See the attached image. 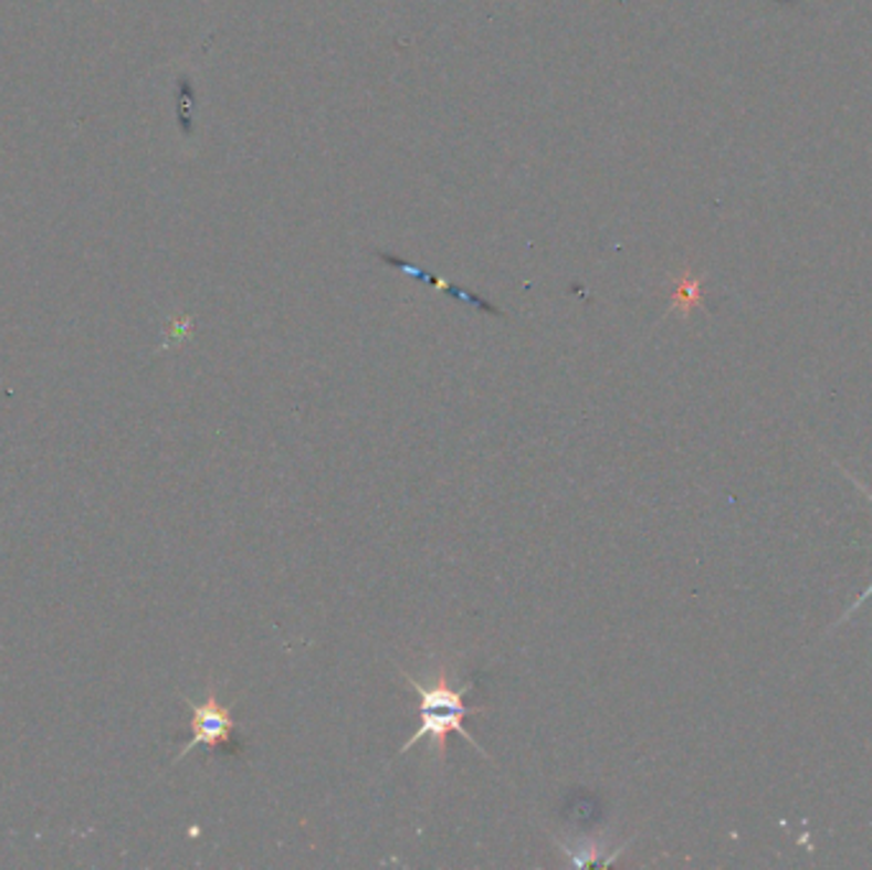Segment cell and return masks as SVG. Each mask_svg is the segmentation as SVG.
Returning <instances> with one entry per match:
<instances>
[{"mask_svg":"<svg viewBox=\"0 0 872 870\" xmlns=\"http://www.w3.org/2000/svg\"><path fill=\"white\" fill-rule=\"evenodd\" d=\"M401 674H403L406 682H409L411 690L417 692L419 715H421L419 731L403 743L401 753H409L413 745H417L419 741H423V737H431V741H434V745H437L439 764H444V761H446V735L460 733L464 741L472 745V748H477L485 756V751L480 748L475 737H472L462 727V720L467 717V715H480V712H487V707H467V704H464V694H467L472 686H475V682H467L464 686H460V690H456V686L450 684V674H446V667H439L437 682L429 684V686H423L421 682H417V679L406 674V671H401Z\"/></svg>","mask_w":872,"mask_h":870,"instance_id":"1","label":"cell"},{"mask_svg":"<svg viewBox=\"0 0 872 870\" xmlns=\"http://www.w3.org/2000/svg\"><path fill=\"white\" fill-rule=\"evenodd\" d=\"M189 710H192V737L185 743V748L179 751V756L174 761H181L189 751L204 745L207 751H218V748H232V733H235L238 723L232 720L230 710L222 707L218 700V690L210 684L207 690V700L202 704L189 702Z\"/></svg>","mask_w":872,"mask_h":870,"instance_id":"2","label":"cell"},{"mask_svg":"<svg viewBox=\"0 0 872 870\" xmlns=\"http://www.w3.org/2000/svg\"><path fill=\"white\" fill-rule=\"evenodd\" d=\"M559 842V848L567 852L571 858V866L577 868H592V866H610L608 858H602V850H605V842L600 837H587V840H577V842H564V840H556Z\"/></svg>","mask_w":872,"mask_h":870,"instance_id":"3","label":"cell"},{"mask_svg":"<svg viewBox=\"0 0 872 870\" xmlns=\"http://www.w3.org/2000/svg\"><path fill=\"white\" fill-rule=\"evenodd\" d=\"M386 261L390 263V266H396V269H401L403 273H411V276H417V279H421V281H427V284H431V286H437V289H442V292H446V294H452V296H456V300H462V302H467V304H477V306H483V310H487V312H495L493 306H490L487 302H483L480 300V296H475V294H470V292H462V289H456L454 284H450V281H444V279H437V276H431V273H423V271H419L417 266H409V263H403V261H398V259H390V255H386Z\"/></svg>","mask_w":872,"mask_h":870,"instance_id":"4","label":"cell"},{"mask_svg":"<svg viewBox=\"0 0 872 870\" xmlns=\"http://www.w3.org/2000/svg\"><path fill=\"white\" fill-rule=\"evenodd\" d=\"M694 294H696V284H694V281H692V284H681L679 294H676V304H689V302H694Z\"/></svg>","mask_w":872,"mask_h":870,"instance_id":"5","label":"cell"},{"mask_svg":"<svg viewBox=\"0 0 872 870\" xmlns=\"http://www.w3.org/2000/svg\"><path fill=\"white\" fill-rule=\"evenodd\" d=\"M870 595H872V585L868 587V590H865V595H862V598H860L858 602H854V605H852V608H850V610H847V616H852V612H854V610H858V608H860V605H862V602H865V600L870 598Z\"/></svg>","mask_w":872,"mask_h":870,"instance_id":"6","label":"cell"},{"mask_svg":"<svg viewBox=\"0 0 872 870\" xmlns=\"http://www.w3.org/2000/svg\"><path fill=\"white\" fill-rule=\"evenodd\" d=\"M854 485H858V488H862V485H860V483H858V480H854ZM862 491H865V488H862ZM865 493H868V491H865ZM868 499H870V501H872V495H870V493H868Z\"/></svg>","mask_w":872,"mask_h":870,"instance_id":"7","label":"cell"}]
</instances>
